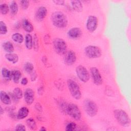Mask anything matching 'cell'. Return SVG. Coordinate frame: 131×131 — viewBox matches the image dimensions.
I'll return each mask as SVG.
<instances>
[{"label": "cell", "instance_id": "obj_36", "mask_svg": "<svg viewBox=\"0 0 131 131\" xmlns=\"http://www.w3.org/2000/svg\"><path fill=\"white\" fill-rule=\"evenodd\" d=\"M30 75V77H31V80L32 81H34L36 79L37 75L36 72L35 70H34L33 71V72L32 73H31Z\"/></svg>", "mask_w": 131, "mask_h": 131}, {"label": "cell", "instance_id": "obj_12", "mask_svg": "<svg viewBox=\"0 0 131 131\" xmlns=\"http://www.w3.org/2000/svg\"><path fill=\"white\" fill-rule=\"evenodd\" d=\"M24 100L28 105H31L34 101L35 94L33 90L30 88H27L24 93Z\"/></svg>", "mask_w": 131, "mask_h": 131}, {"label": "cell", "instance_id": "obj_8", "mask_svg": "<svg viewBox=\"0 0 131 131\" xmlns=\"http://www.w3.org/2000/svg\"><path fill=\"white\" fill-rule=\"evenodd\" d=\"M76 73L78 79L82 82H87L90 79V74L85 67L79 65L76 68Z\"/></svg>", "mask_w": 131, "mask_h": 131}, {"label": "cell", "instance_id": "obj_1", "mask_svg": "<svg viewBox=\"0 0 131 131\" xmlns=\"http://www.w3.org/2000/svg\"><path fill=\"white\" fill-rule=\"evenodd\" d=\"M51 18L52 24L58 28H64L68 26V18L61 11L54 12L51 15Z\"/></svg>", "mask_w": 131, "mask_h": 131}, {"label": "cell", "instance_id": "obj_21", "mask_svg": "<svg viewBox=\"0 0 131 131\" xmlns=\"http://www.w3.org/2000/svg\"><path fill=\"white\" fill-rule=\"evenodd\" d=\"M25 42V46L28 50H31L33 48V37L29 33L26 35Z\"/></svg>", "mask_w": 131, "mask_h": 131}, {"label": "cell", "instance_id": "obj_7", "mask_svg": "<svg viewBox=\"0 0 131 131\" xmlns=\"http://www.w3.org/2000/svg\"><path fill=\"white\" fill-rule=\"evenodd\" d=\"M84 53L89 58L95 59L99 58L102 54L100 48L93 45H89L84 48Z\"/></svg>", "mask_w": 131, "mask_h": 131}, {"label": "cell", "instance_id": "obj_40", "mask_svg": "<svg viewBox=\"0 0 131 131\" xmlns=\"http://www.w3.org/2000/svg\"><path fill=\"white\" fill-rule=\"evenodd\" d=\"M47 130V129L44 126L41 127V128L39 129V130Z\"/></svg>", "mask_w": 131, "mask_h": 131}, {"label": "cell", "instance_id": "obj_18", "mask_svg": "<svg viewBox=\"0 0 131 131\" xmlns=\"http://www.w3.org/2000/svg\"><path fill=\"white\" fill-rule=\"evenodd\" d=\"M71 6L72 9L78 12H80L83 10V5L80 1H71Z\"/></svg>", "mask_w": 131, "mask_h": 131}, {"label": "cell", "instance_id": "obj_9", "mask_svg": "<svg viewBox=\"0 0 131 131\" xmlns=\"http://www.w3.org/2000/svg\"><path fill=\"white\" fill-rule=\"evenodd\" d=\"M98 24V18L96 16L90 15L87 18L86 28L90 32H94L97 28Z\"/></svg>", "mask_w": 131, "mask_h": 131}, {"label": "cell", "instance_id": "obj_28", "mask_svg": "<svg viewBox=\"0 0 131 131\" xmlns=\"http://www.w3.org/2000/svg\"><path fill=\"white\" fill-rule=\"evenodd\" d=\"M9 6L6 3H3L0 5V12L3 15L7 14L9 11Z\"/></svg>", "mask_w": 131, "mask_h": 131}, {"label": "cell", "instance_id": "obj_34", "mask_svg": "<svg viewBox=\"0 0 131 131\" xmlns=\"http://www.w3.org/2000/svg\"><path fill=\"white\" fill-rule=\"evenodd\" d=\"M20 5L24 10H26L29 6V1H20Z\"/></svg>", "mask_w": 131, "mask_h": 131}, {"label": "cell", "instance_id": "obj_11", "mask_svg": "<svg viewBox=\"0 0 131 131\" xmlns=\"http://www.w3.org/2000/svg\"><path fill=\"white\" fill-rule=\"evenodd\" d=\"M63 55L64 62L67 66H71L75 63L77 58L76 53L73 51H67Z\"/></svg>", "mask_w": 131, "mask_h": 131}, {"label": "cell", "instance_id": "obj_16", "mask_svg": "<svg viewBox=\"0 0 131 131\" xmlns=\"http://www.w3.org/2000/svg\"><path fill=\"white\" fill-rule=\"evenodd\" d=\"M29 113V110L25 106H23L19 108L17 114L16 118L18 119L21 120L26 118Z\"/></svg>", "mask_w": 131, "mask_h": 131}, {"label": "cell", "instance_id": "obj_29", "mask_svg": "<svg viewBox=\"0 0 131 131\" xmlns=\"http://www.w3.org/2000/svg\"><path fill=\"white\" fill-rule=\"evenodd\" d=\"M13 93L19 100L21 99L22 97L24 96V94L23 93V91L19 88L17 87L14 88L13 91Z\"/></svg>", "mask_w": 131, "mask_h": 131}, {"label": "cell", "instance_id": "obj_27", "mask_svg": "<svg viewBox=\"0 0 131 131\" xmlns=\"http://www.w3.org/2000/svg\"><path fill=\"white\" fill-rule=\"evenodd\" d=\"M26 124L28 127L32 130H35L37 127L36 123L33 118H29L26 120Z\"/></svg>", "mask_w": 131, "mask_h": 131}, {"label": "cell", "instance_id": "obj_35", "mask_svg": "<svg viewBox=\"0 0 131 131\" xmlns=\"http://www.w3.org/2000/svg\"><path fill=\"white\" fill-rule=\"evenodd\" d=\"M8 94H9L12 101H13L15 103H18L19 102V100L14 95V94L13 93L9 92V93H8Z\"/></svg>", "mask_w": 131, "mask_h": 131}, {"label": "cell", "instance_id": "obj_38", "mask_svg": "<svg viewBox=\"0 0 131 131\" xmlns=\"http://www.w3.org/2000/svg\"><path fill=\"white\" fill-rule=\"evenodd\" d=\"M20 83L22 85H26L27 84V83H28V79L26 77H24L23 78H21V80H20Z\"/></svg>", "mask_w": 131, "mask_h": 131}, {"label": "cell", "instance_id": "obj_30", "mask_svg": "<svg viewBox=\"0 0 131 131\" xmlns=\"http://www.w3.org/2000/svg\"><path fill=\"white\" fill-rule=\"evenodd\" d=\"M33 48L35 51H37L39 49L38 38L36 34H34L33 36Z\"/></svg>", "mask_w": 131, "mask_h": 131}, {"label": "cell", "instance_id": "obj_31", "mask_svg": "<svg viewBox=\"0 0 131 131\" xmlns=\"http://www.w3.org/2000/svg\"><path fill=\"white\" fill-rule=\"evenodd\" d=\"M8 32L7 27L6 24L2 20L0 21V34L1 35H5Z\"/></svg>", "mask_w": 131, "mask_h": 131}, {"label": "cell", "instance_id": "obj_37", "mask_svg": "<svg viewBox=\"0 0 131 131\" xmlns=\"http://www.w3.org/2000/svg\"><path fill=\"white\" fill-rule=\"evenodd\" d=\"M53 2L54 3H55L56 5L61 6V5H63L64 4L65 1H61V0H59V1L56 0V1H53Z\"/></svg>", "mask_w": 131, "mask_h": 131}, {"label": "cell", "instance_id": "obj_13", "mask_svg": "<svg viewBox=\"0 0 131 131\" xmlns=\"http://www.w3.org/2000/svg\"><path fill=\"white\" fill-rule=\"evenodd\" d=\"M48 13V10L46 7L40 6L37 9L35 13V17L36 20L38 21H42L46 17Z\"/></svg>", "mask_w": 131, "mask_h": 131}, {"label": "cell", "instance_id": "obj_10", "mask_svg": "<svg viewBox=\"0 0 131 131\" xmlns=\"http://www.w3.org/2000/svg\"><path fill=\"white\" fill-rule=\"evenodd\" d=\"M90 73L93 82L97 85H101L103 79L99 70L96 67H92L90 69Z\"/></svg>", "mask_w": 131, "mask_h": 131}, {"label": "cell", "instance_id": "obj_22", "mask_svg": "<svg viewBox=\"0 0 131 131\" xmlns=\"http://www.w3.org/2000/svg\"><path fill=\"white\" fill-rule=\"evenodd\" d=\"M21 78V73L18 70L12 71V79L15 83H18Z\"/></svg>", "mask_w": 131, "mask_h": 131}, {"label": "cell", "instance_id": "obj_32", "mask_svg": "<svg viewBox=\"0 0 131 131\" xmlns=\"http://www.w3.org/2000/svg\"><path fill=\"white\" fill-rule=\"evenodd\" d=\"M77 125L74 122H69L66 127V130L67 131H73L76 129Z\"/></svg>", "mask_w": 131, "mask_h": 131}, {"label": "cell", "instance_id": "obj_20", "mask_svg": "<svg viewBox=\"0 0 131 131\" xmlns=\"http://www.w3.org/2000/svg\"><path fill=\"white\" fill-rule=\"evenodd\" d=\"M6 59L9 62L12 63H16L18 62L19 58L18 56L15 53H6L5 55Z\"/></svg>", "mask_w": 131, "mask_h": 131}, {"label": "cell", "instance_id": "obj_14", "mask_svg": "<svg viewBox=\"0 0 131 131\" xmlns=\"http://www.w3.org/2000/svg\"><path fill=\"white\" fill-rule=\"evenodd\" d=\"M82 34V31L80 28L73 27L71 28L67 32L68 37L72 39H77L80 38Z\"/></svg>", "mask_w": 131, "mask_h": 131}, {"label": "cell", "instance_id": "obj_17", "mask_svg": "<svg viewBox=\"0 0 131 131\" xmlns=\"http://www.w3.org/2000/svg\"><path fill=\"white\" fill-rule=\"evenodd\" d=\"M22 27L23 29L28 33L32 32L34 30L33 26L27 19H24L23 20Z\"/></svg>", "mask_w": 131, "mask_h": 131}, {"label": "cell", "instance_id": "obj_33", "mask_svg": "<svg viewBox=\"0 0 131 131\" xmlns=\"http://www.w3.org/2000/svg\"><path fill=\"white\" fill-rule=\"evenodd\" d=\"M26 130V126L23 124H17L15 127V130L16 131H25Z\"/></svg>", "mask_w": 131, "mask_h": 131}, {"label": "cell", "instance_id": "obj_26", "mask_svg": "<svg viewBox=\"0 0 131 131\" xmlns=\"http://www.w3.org/2000/svg\"><path fill=\"white\" fill-rule=\"evenodd\" d=\"M23 68H24V71L27 73L29 74L32 73L33 72V71L34 70L33 64L29 61H27L24 64Z\"/></svg>", "mask_w": 131, "mask_h": 131}, {"label": "cell", "instance_id": "obj_19", "mask_svg": "<svg viewBox=\"0 0 131 131\" xmlns=\"http://www.w3.org/2000/svg\"><path fill=\"white\" fill-rule=\"evenodd\" d=\"M2 47L5 51L8 53H13L14 51V47L13 43L10 41H6L3 43Z\"/></svg>", "mask_w": 131, "mask_h": 131}, {"label": "cell", "instance_id": "obj_4", "mask_svg": "<svg viewBox=\"0 0 131 131\" xmlns=\"http://www.w3.org/2000/svg\"><path fill=\"white\" fill-rule=\"evenodd\" d=\"M83 108L85 112L90 117H94L98 113V106L96 103L88 98L83 101Z\"/></svg>", "mask_w": 131, "mask_h": 131}, {"label": "cell", "instance_id": "obj_23", "mask_svg": "<svg viewBox=\"0 0 131 131\" xmlns=\"http://www.w3.org/2000/svg\"><path fill=\"white\" fill-rule=\"evenodd\" d=\"M9 10L11 14L13 16L15 15L17 13L18 11V6L17 3L15 1H11L10 3Z\"/></svg>", "mask_w": 131, "mask_h": 131}, {"label": "cell", "instance_id": "obj_6", "mask_svg": "<svg viewBox=\"0 0 131 131\" xmlns=\"http://www.w3.org/2000/svg\"><path fill=\"white\" fill-rule=\"evenodd\" d=\"M66 113L76 121L80 120L81 118V113L79 107L74 103H69L68 104Z\"/></svg>", "mask_w": 131, "mask_h": 131}, {"label": "cell", "instance_id": "obj_3", "mask_svg": "<svg viewBox=\"0 0 131 131\" xmlns=\"http://www.w3.org/2000/svg\"><path fill=\"white\" fill-rule=\"evenodd\" d=\"M67 82L68 89L72 96L76 100H79L81 97V92L79 85L71 79H68Z\"/></svg>", "mask_w": 131, "mask_h": 131}, {"label": "cell", "instance_id": "obj_24", "mask_svg": "<svg viewBox=\"0 0 131 131\" xmlns=\"http://www.w3.org/2000/svg\"><path fill=\"white\" fill-rule=\"evenodd\" d=\"M2 75L4 79L7 81H10L12 79V71H10L6 68H3L2 69Z\"/></svg>", "mask_w": 131, "mask_h": 131}, {"label": "cell", "instance_id": "obj_5", "mask_svg": "<svg viewBox=\"0 0 131 131\" xmlns=\"http://www.w3.org/2000/svg\"><path fill=\"white\" fill-rule=\"evenodd\" d=\"M53 45L56 53L60 55H64L67 51V45L64 39L55 38L53 40Z\"/></svg>", "mask_w": 131, "mask_h": 131}, {"label": "cell", "instance_id": "obj_15", "mask_svg": "<svg viewBox=\"0 0 131 131\" xmlns=\"http://www.w3.org/2000/svg\"><path fill=\"white\" fill-rule=\"evenodd\" d=\"M0 99L2 102L6 105H10L11 103L12 100L9 94L3 91L0 92Z\"/></svg>", "mask_w": 131, "mask_h": 131}, {"label": "cell", "instance_id": "obj_2", "mask_svg": "<svg viewBox=\"0 0 131 131\" xmlns=\"http://www.w3.org/2000/svg\"><path fill=\"white\" fill-rule=\"evenodd\" d=\"M114 116L119 124L123 127H128L130 124V119L124 110L116 109L114 111Z\"/></svg>", "mask_w": 131, "mask_h": 131}, {"label": "cell", "instance_id": "obj_25", "mask_svg": "<svg viewBox=\"0 0 131 131\" xmlns=\"http://www.w3.org/2000/svg\"><path fill=\"white\" fill-rule=\"evenodd\" d=\"M11 38L14 42L18 43H22L24 40L23 35L19 33H15L12 34L11 36Z\"/></svg>", "mask_w": 131, "mask_h": 131}, {"label": "cell", "instance_id": "obj_39", "mask_svg": "<svg viewBox=\"0 0 131 131\" xmlns=\"http://www.w3.org/2000/svg\"><path fill=\"white\" fill-rule=\"evenodd\" d=\"M0 113L1 115H3V113H4V110H3V107L2 106H1V109H0Z\"/></svg>", "mask_w": 131, "mask_h": 131}]
</instances>
